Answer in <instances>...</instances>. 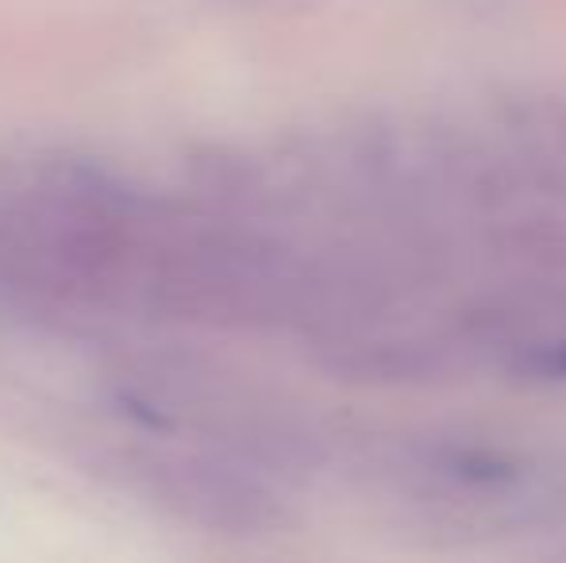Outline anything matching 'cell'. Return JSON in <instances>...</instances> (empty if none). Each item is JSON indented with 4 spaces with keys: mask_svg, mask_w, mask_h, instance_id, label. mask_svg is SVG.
Segmentation results:
<instances>
[{
    "mask_svg": "<svg viewBox=\"0 0 566 563\" xmlns=\"http://www.w3.org/2000/svg\"><path fill=\"white\" fill-rule=\"evenodd\" d=\"M366 471L424 544H493L566 518V456L555 451L417 432L374 448Z\"/></svg>",
    "mask_w": 566,
    "mask_h": 563,
    "instance_id": "1",
    "label": "cell"
},
{
    "mask_svg": "<svg viewBox=\"0 0 566 563\" xmlns=\"http://www.w3.org/2000/svg\"><path fill=\"white\" fill-rule=\"evenodd\" d=\"M474 121L516 201L566 212V90L501 93Z\"/></svg>",
    "mask_w": 566,
    "mask_h": 563,
    "instance_id": "2",
    "label": "cell"
}]
</instances>
